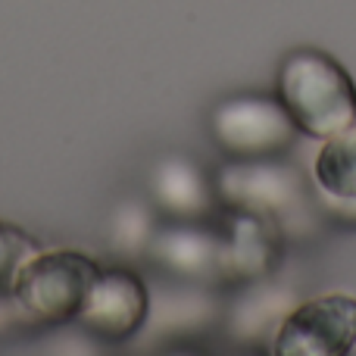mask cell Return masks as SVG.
Wrapping results in <instances>:
<instances>
[{
  "label": "cell",
  "instance_id": "3",
  "mask_svg": "<svg viewBox=\"0 0 356 356\" xmlns=\"http://www.w3.org/2000/svg\"><path fill=\"white\" fill-rule=\"evenodd\" d=\"M356 347V300L328 294L297 307L275 338L282 356H347Z\"/></svg>",
  "mask_w": 356,
  "mask_h": 356
},
{
  "label": "cell",
  "instance_id": "7",
  "mask_svg": "<svg viewBox=\"0 0 356 356\" xmlns=\"http://www.w3.org/2000/svg\"><path fill=\"white\" fill-rule=\"evenodd\" d=\"M35 253V238L22 228L0 222V282H13L16 269Z\"/></svg>",
  "mask_w": 356,
  "mask_h": 356
},
{
  "label": "cell",
  "instance_id": "5",
  "mask_svg": "<svg viewBox=\"0 0 356 356\" xmlns=\"http://www.w3.org/2000/svg\"><path fill=\"white\" fill-rule=\"evenodd\" d=\"M291 129L294 122L282 110V104L275 106L269 100H234L222 106L216 116V131L222 144L238 150H269L288 141Z\"/></svg>",
  "mask_w": 356,
  "mask_h": 356
},
{
  "label": "cell",
  "instance_id": "4",
  "mask_svg": "<svg viewBox=\"0 0 356 356\" xmlns=\"http://www.w3.org/2000/svg\"><path fill=\"white\" fill-rule=\"evenodd\" d=\"M147 307V288L135 272L122 269V266H104L94 278V288L79 319L97 338L125 341L144 325Z\"/></svg>",
  "mask_w": 356,
  "mask_h": 356
},
{
  "label": "cell",
  "instance_id": "2",
  "mask_svg": "<svg viewBox=\"0 0 356 356\" xmlns=\"http://www.w3.org/2000/svg\"><path fill=\"white\" fill-rule=\"evenodd\" d=\"M100 266L79 250L31 253L13 275V297L31 319L63 325L81 316Z\"/></svg>",
  "mask_w": 356,
  "mask_h": 356
},
{
  "label": "cell",
  "instance_id": "1",
  "mask_svg": "<svg viewBox=\"0 0 356 356\" xmlns=\"http://www.w3.org/2000/svg\"><path fill=\"white\" fill-rule=\"evenodd\" d=\"M278 104L303 135L328 138L356 116V81L332 54L294 50L278 69Z\"/></svg>",
  "mask_w": 356,
  "mask_h": 356
},
{
  "label": "cell",
  "instance_id": "6",
  "mask_svg": "<svg viewBox=\"0 0 356 356\" xmlns=\"http://www.w3.org/2000/svg\"><path fill=\"white\" fill-rule=\"evenodd\" d=\"M316 181L338 200H356V116L325 138L316 156Z\"/></svg>",
  "mask_w": 356,
  "mask_h": 356
}]
</instances>
